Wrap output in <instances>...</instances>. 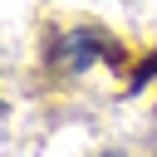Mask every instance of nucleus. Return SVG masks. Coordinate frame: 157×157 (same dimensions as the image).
<instances>
[{
	"mask_svg": "<svg viewBox=\"0 0 157 157\" xmlns=\"http://www.w3.org/2000/svg\"><path fill=\"white\" fill-rule=\"evenodd\" d=\"M44 59H49L54 74L74 78V74H83V69H93V64L123 69V64H128V49H123L113 34H103V29H69V34L49 39V54H44Z\"/></svg>",
	"mask_w": 157,
	"mask_h": 157,
	"instance_id": "obj_1",
	"label": "nucleus"
},
{
	"mask_svg": "<svg viewBox=\"0 0 157 157\" xmlns=\"http://www.w3.org/2000/svg\"><path fill=\"white\" fill-rule=\"evenodd\" d=\"M108 157H118V152H108Z\"/></svg>",
	"mask_w": 157,
	"mask_h": 157,
	"instance_id": "obj_2",
	"label": "nucleus"
}]
</instances>
